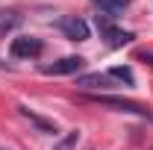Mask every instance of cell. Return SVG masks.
I'll return each instance as SVG.
<instances>
[{
  "label": "cell",
  "mask_w": 153,
  "mask_h": 150,
  "mask_svg": "<svg viewBox=\"0 0 153 150\" xmlns=\"http://www.w3.org/2000/svg\"><path fill=\"white\" fill-rule=\"evenodd\" d=\"M94 103H100V106H112V109H118V112H130V115H138V118H147V121H153V112L144 106V103H135V100H124V97H112V94H97V97H91Z\"/></svg>",
  "instance_id": "cell-1"
},
{
  "label": "cell",
  "mask_w": 153,
  "mask_h": 150,
  "mask_svg": "<svg viewBox=\"0 0 153 150\" xmlns=\"http://www.w3.org/2000/svg\"><path fill=\"white\" fill-rule=\"evenodd\" d=\"M41 50H44V44H41L36 36H21V38H12V44H9V53H12L15 59H36Z\"/></svg>",
  "instance_id": "cell-2"
},
{
  "label": "cell",
  "mask_w": 153,
  "mask_h": 150,
  "mask_svg": "<svg viewBox=\"0 0 153 150\" xmlns=\"http://www.w3.org/2000/svg\"><path fill=\"white\" fill-rule=\"evenodd\" d=\"M85 68V59L82 56H62L56 59L53 65H41V74H50V76H65V74H76Z\"/></svg>",
  "instance_id": "cell-3"
},
{
  "label": "cell",
  "mask_w": 153,
  "mask_h": 150,
  "mask_svg": "<svg viewBox=\"0 0 153 150\" xmlns=\"http://www.w3.org/2000/svg\"><path fill=\"white\" fill-rule=\"evenodd\" d=\"M56 27L65 33V36L71 38V41H88V36H91V30H88V24L82 18H76V15H68V18H59Z\"/></svg>",
  "instance_id": "cell-4"
},
{
  "label": "cell",
  "mask_w": 153,
  "mask_h": 150,
  "mask_svg": "<svg viewBox=\"0 0 153 150\" xmlns=\"http://www.w3.org/2000/svg\"><path fill=\"white\" fill-rule=\"evenodd\" d=\"M97 27L103 30V36H106V41H109L112 47H124V44H130V41L135 38L133 33H124V30H115L112 24H109L106 18H100V15H97Z\"/></svg>",
  "instance_id": "cell-5"
},
{
  "label": "cell",
  "mask_w": 153,
  "mask_h": 150,
  "mask_svg": "<svg viewBox=\"0 0 153 150\" xmlns=\"http://www.w3.org/2000/svg\"><path fill=\"white\" fill-rule=\"evenodd\" d=\"M76 85H82V88H109L115 82H112L109 74H85V76L76 79Z\"/></svg>",
  "instance_id": "cell-6"
},
{
  "label": "cell",
  "mask_w": 153,
  "mask_h": 150,
  "mask_svg": "<svg viewBox=\"0 0 153 150\" xmlns=\"http://www.w3.org/2000/svg\"><path fill=\"white\" fill-rule=\"evenodd\" d=\"M21 24V12L18 9H0V36H6L9 30H15Z\"/></svg>",
  "instance_id": "cell-7"
},
{
  "label": "cell",
  "mask_w": 153,
  "mask_h": 150,
  "mask_svg": "<svg viewBox=\"0 0 153 150\" xmlns=\"http://www.w3.org/2000/svg\"><path fill=\"white\" fill-rule=\"evenodd\" d=\"M18 112L24 115V118H27L30 124H36V127H38L41 132H47V135H53V132H56V127H53L50 121H44V118H38V115H36V112H30L27 106H18Z\"/></svg>",
  "instance_id": "cell-8"
},
{
  "label": "cell",
  "mask_w": 153,
  "mask_h": 150,
  "mask_svg": "<svg viewBox=\"0 0 153 150\" xmlns=\"http://www.w3.org/2000/svg\"><path fill=\"white\" fill-rule=\"evenodd\" d=\"M94 6H100L103 12H109V15H115V12H124L133 0H91Z\"/></svg>",
  "instance_id": "cell-9"
},
{
  "label": "cell",
  "mask_w": 153,
  "mask_h": 150,
  "mask_svg": "<svg viewBox=\"0 0 153 150\" xmlns=\"http://www.w3.org/2000/svg\"><path fill=\"white\" fill-rule=\"evenodd\" d=\"M76 144H79V130H71L65 138H59L53 144V150H76Z\"/></svg>",
  "instance_id": "cell-10"
},
{
  "label": "cell",
  "mask_w": 153,
  "mask_h": 150,
  "mask_svg": "<svg viewBox=\"0 0 153 150\" xmlns=\"http://www.w3.org/2000/svg\"><path fill=\"white\" fill-rule=\"evenodd\" d=\"M109 76H112V79H121V82H127V85H133V82H135V76H133L130 68H112Z\"/></svg>",
  "instance_id": "cell-11"
},
{
  "label": "cell",
  "mask_w": 153,
  "mask_h": 150,
  "mask_svg": "<svg viewBox=\"0 0 153 150\" xmlns=\"http://www.w3.org/2000/svg\"><path fill=\"white\" fill-rule=\"evenodd\" d=\"M0 150H3V147H0Z\"/></svg>",
  "instance_id": "cell-12"
}]
</instances>
